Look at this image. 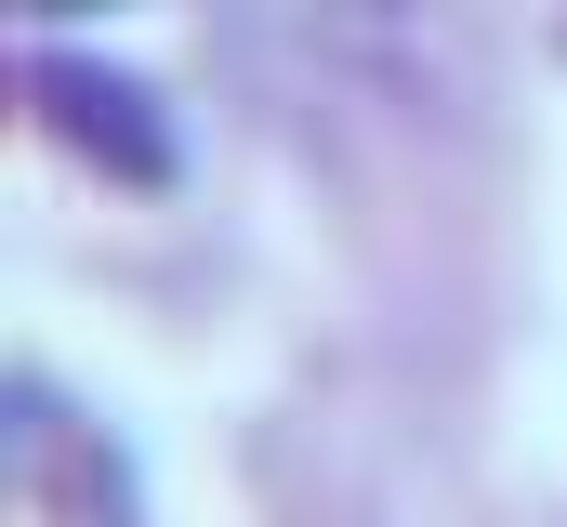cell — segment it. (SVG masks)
I'll list each match as a JSON object with an SVG mask.
<instances>
[{
  "instance_id": "cell-1",
  "label": "cell",
  "mask_w": 567,
  "mask_h": 527,
  "mask_svg": "<svg viewBox=\"0 0 567 527\" xmlns=\"http://www.w3.org/2000/svg\"><path fill=\"white\" fill-rule=\"evenodd\" d=\"M27 80H40L53 132H80L93 158H120V172H158V158H172V132H158V93H145L133 66H93V53L40 40V53H27Z\"/></svg>"
}]
</instances>
